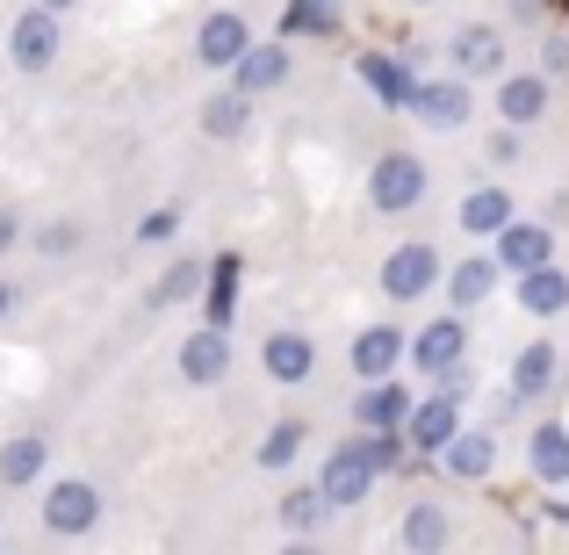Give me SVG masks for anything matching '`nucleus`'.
<instances>
[{"mask_svg":"<svg viewBox=\"0 0 569 555\" xmlns=\"http://www.w3.org/2000/svg\"><path fill=\"white\" fill-rule=\"evenodd\" d=\"M368 484H376V462H368L361 440H353V447H332V462H325V476H318V498L325 505H361Z\"/></svg>","mask_w":569,"mask_h":555,"instance_id":"1","label":"nucleus"},{"mask_svg":"<svg viewBox=\"0 0 569 555\" xmlns=\"http://www.w3.org/2000/svg\"><path fill=\"white\" fill-rule=\"evenodd\" d=\"M8 51H14V66L22 72H43L58 58V14L51 8H29V14H14V29H8Z\"/></svg>","mask_w":569,"mask_h":555,"instance_id":"2","label":"nucleus"},{"mask_svg":"<svg viewBox=\"0 0 569 555\" xmlns=\"http://www.w3.org/2000/svg\"><path fill=\"white\" fill-rule=\"evenodd\" d=\"M368 195H376V209H411L418 195H426V167H418L411 152H389V159H376V174H368Z\"/></svg>","mask_w":569,"mask_h":555,"instance_id":"3","label":"nucleus"},{"mask_svg":"<svg viewBox=\"0 0 569 555\" xmlns=\"http://www.w3.org/2000/svg\"><path fill=\"white\" fill-rule=\"evenodd\" d=\"M432 281H440V252H432V246H397V252H389V267H382V289L397 296V304L426 296Z\"/></svg>","mask_w":569,"mask_h":555,"instance_id":"4","label":"nucleus"},{"mask_svg":"<svg viewBox=\"0 0 569 555\" xmlns=\"http://www.w3.org/2000/svg\"><path fill=\"white\" fill-rule=\"evenodd\" d=\"M411 109H418V123H426V130H461L476 101H469V87H461V80H432V87H411Z\"/></svg>","mask_w":569,"mask_h":555,"instance_id":"5","label":"nucleus"},{"mask_svg":"<svg viewBox=\"0 0 569 555\" xmlns=\"http://www.w3.org/2000/svg\"><path fill=\"white\" fill-rule=\"evenodd\" d=\"M43 519H51V534H87L101 519V490L94 484H58L43 498Z\"/></svg>","mask_w":569,"mask_h":555,"instance_id":"6","label":"nucleus"},{"mask_svg":"<svg viewBox=\"0 0 569 555\" xmlns=\"http://www.w3.org/2000/svg\"><path fill=\"white\" fill-rule=\"evenodd\" d=\"M490 238H498V267H512V275L541 267V260H548V246H556V238H548V224H512V217H505Z\"/></svg>","mask_w":569,"mask_h":555,"instance_id":"7","label":"nucleus"},{"mask_svg":"<svg viewBox=\"0 0 569 555\" xmlns=\"http://www.w3.org/2000/svg\"><path fill=\"white\" fill-rule=\"evenodd\" d=\"M461 347H469V333H461V318H432L426 333H418V347H411V361L426 368V375H447L461 361Z\"/></svg>","mask_w":569,"mask_h":555,"instance_id":"8","label":"nucleus"},{"mask_svg":"<svg viewBox=\"0 0 569 555\" xmlns=\"http://www.w3.org/2000/svg\"><path fill=\"white\" fill-rule=\"evenodd\" d=\"M181 375L188 383H223V375H231V339H223V325H209V333H194L181 347Z\"/></svg>","mask_w":569,"mask_h":555,"instance_id":"9","label":"nucleus"},{"mask_svg":"<svg viewBox=\"0 0 569 555\" xmlns=\"http://www.w3.org/2000/svg\"><path fill=\"white\" fill-rule=\"evenodd\" d=\"M403 426H411L418 455H440V447H447V433L461 426V404H455V397H426L418 412H403Z\"/></svg>","mask_w":569,"mask_h":555,"instance_id":"10","label":"nucleus"},{"mask_svg":"<svg viewBox=\"0 0 569 555\" xmlns=\"http://www.w3.org/2000/svg\"><path fill=\"white\" fill-rule=\"evenodd\" d=\"M403 412H411V397H403L389 375H376V383L361 389V404H353V418H361L368 433H397V426H403Z\"/></svg>","mask_w":569,"mask_h":555,"instance_id":"11","label":"nucleus"},{"mask_svg":"<svg viewBox=\"0 0 569 555\" xmlns=\"http://www.w3.org/2000/svg\"><path fill=\"white\" fill-rule=\"evenodd\" d=\"M231 66H238V95H246V101L289 80V51H281V43H267V51H252V43H246V51H238Z\"/></svg>","mask_w":569,"mask_h":555,"instance_id":"12","label":"nucleus"},{"mask_svg":"<svg viewBox=\"0 0 569 555\" xmlns=\"http://www.w3.org/2000/svg\"><path fill=\"white\" fill-rule=\"evenodd\" d=\"M498 109H505V123H541L548 116V80L541 72H519V80L498 72Z\"/></svg>","mask_w":569,"mask_h":555,"instance_id":"13","label":"nucleus"},{"mask_svg":"<svg viewBox=\"0 0 569 555\" xmlns=\"http://www.w3.org/2000/svg\"><path fill=\"white\" fill-rule=\"evenodd\" d=\"M455 66L469 72V80H476V72H505V37H498L490 22H469V29L455 37Z\"/></svg>","mask_w":569,"mask_h":555,"instance_id":"14","label":"nucleus"},{"mask_svg":"<svg viewBox=\"0 0 569 555\" xmlns=\"http://www.w3.org/2000/svg\"><path fill=\"white\" fill-rule=\"evenodd\" d=\"M397 361H403V333L397 325H376V333H361L353 339V375H397Z\"/></svg>","mask_w":569,"mask_h":555,"instance_id":"15","label":"nucleus"},{"mask_svg":"<svg viewBox=\"0 0 569 555\" xmlns=\"http://www.w3.org/2000/svg\"><path fill=\"white\" fill-rule=\"evenodd\" d=\"M246 22H238V14L231 8H223V14H209V22H202V37H194V51H202V66H231V58L238 51H246Z\"/></svg>","mask_w":569,"mask_h":555,"instance_id":"16","label":"nucleus"},{"mask_svg":"<svg viewBox=\"0 0 569 555\" xmlns=\"http://www.w3.org/2000/svg\"><path fill=\"white\" fill-rule=\"evenodd\" d=\"M519 304H527L533 318H556V310H569V281L541 260V267H527V275H519Z\"/></svg>","mask_w":569,"mask_h":555,"instance_id":"17","label":"nucleus"},{"mask_svg":"<svg viewBox=\"0 0 569 555\" xmlns=\"http://www.w3.org/2000/svg\"><path fill=\"white\" fill-rule=\"evenodd\" d=\"M260 361H267V375H274V383H303L318 354H310V339H303V333H274V339L260 347Z\"/></svg>","mask_w":569,"mask_h":555,"instance_id":"18","label":"nucleus"},{"mask_svg":"<svg viewBox=\"0 0 569 555\" xmlns=\"http://www.w3.org/2000/svg\"><path fill=\"white\" fill-rule=\"evenodd\" d=\"M527 469L541 476V484H569V426H541V433H533Z\"/></svg>","mask_w":569,"mask_h":555,"instance_id":"19","label":"nucleus"},{"mask_svg":"<svg viewBox=\"0 0 569 555\" xmlns=\"http://www.w3.org/2000/svg\"><path fill=\"white\" fill-rule=\"evenodd\" d=\"M440 462H447V469H455V476H469V484H476V476H490V433H447V447H440Z\"/></svg>","mask_w":569,"mask_h":555,"instance_id":"20","label":"nucleus"},{"mask_svg":"<svg viewBox=\"0 0 569 555\" xmlns=\"http://www.w3.org/2000/svg\"><path fill=\"white\" fill-rule=\"evenodd\" d=\"M548 383H556V347H548V339H533V347L512 361V404L519 397H541Z\"/></svg>","mask_w":569,"mask_h":555,"instance_id":"21","label":"nucleus"},{"mask_svg":"<svg viewBox=\"0 0 569 555\" xmlns=\"http://www.w3.org/2000/svg\"><path fill=\"white\" fill-rule=\"evenodd\" d=\"M505 217H512V202H505V188H469V195H461V231L490 238V231H498Z\"/></svg>","mask_w":569,"mask_h":555,"instance_id":"22","label":"nucleus"},{"mask_svg":"<svg viewBox=\"0 0 569 555\" xmlns=\"http://www.w3.org/2000/svg\"><path fill=\"white\" fill-rule=\"evenodd\" d=\"M361 80L376 87L389 109H411V72H403L397 58H361Z\"/></svg>","mask_w":569,"mask_h":555,"instance_id":"23","label":"nucleus"},{"mask_svg":"<svg viewBox=\"0 0 569 555\" xmlns=\"http://www.w3.org/2000/svg\"><path fill=\"white\" fill-rule=\"evenodd\" d=\"M43 455H51V447H43L37 433H22V440H8V447H0V476H8V484H37Z\"/></svg>","mask_w":569,"mask_h":555,"instance_id":"24","label":"nucleus"},{"mask_svg":"<svg viewBox=\"0 0 569 555\" xmlns=\"http://www.w3.org/2000/svg\"><path fill=\"white\" fill-rule=\"evenodd\" d=\"M498 275H505L498 260H461V267H455V281H447V289H455V304H483V296L498 289Z\"/></svg>","mask_w":569,"mask_h":555,"instance_id":"25","label":"nucleus"},{"mask_svg":"<svg viewBox=\"0 0 569 555\" xmlns=\"http://www.w3.org/2000/svg\"><path fill=\"white\" fill-rule=\"evenodd\" d=\"M403 548H447V513L440 505H411V513H403Z\"/></svg>","mask_w":569,"mask_h":555,"instance_id":"26","label":"nucleus"},{"mask_svg":"<svg viewBox=\"0 0 569 555\" xmlns=\"http://www.w3.org/2000/svg\"><path fill=\"white\" fill-rule=\"evenodd\" d=\"M202 130L209 138H238V130H246V95H217L202 109Z\"/></svg>","mask_w":569,"mask_h":555,"instance_id":"27","label":"nucleus"},{"mask_svg":"<svg viewBox=\"0 0 569 555\" xmlns=\"http://www.w3.org/2000/svg\"><path fill=\"white\" fill-rule=\"evenodd\" d=\"M296 447H303V426H296V418H281V426L260 440V462H267V469H289V462H296Z\"/></svg>","mask_w":569,"mask_h":555,"instance_id":"28","label":"nucleus"},{"mask_svg":"<svg viewBox=\"0 0 569 555\" xmlns=\"http://www.w3.org/2000/svg\"><path fill=\"white\" fill-rule=\"evenodd\" d=\"M188 296H202V267H194V260H181L167 281H159V289H152V304H188Z\"/></svg>","mask_w":569,"mask_h":555,"instance_id":"29","label":"nucleus"},{"mask_svg":"<svg viewBox=\"0 0 569 555\" xmlns=\"http://www.w3.org/2000/svg\"><path fill=\"white\" fill-rule=\"evenodd\" d=\"M231 281H238V260H231V252H223V260H217V281H209V318H217V325H231Z\"/></svg>","mask_w":569,"mask_h":555,"instance_id":"30","label":"nucleus"},{"mask_svg":"<svg viewBox=\"0 0 569 555\" xmlns=\"http://www.w3.org/2000/svg\"><path fill=\"white\" fill-rule=\"evenodd\" d=\"M281 519H289L296 534H310V527H318V519H325V498H318V490H296V498L281 505Z\"/></svg>","mask_w":569,"mask_h":555,"instance_id":"31","label":"nucleus"},{"mask_svg":"<svg viewBox=\"0 0 569 555\" xmlns=\"http://www.w3.org/2000/svg\"><path fill=\"white\" fill-rule=\"evenodd\" d=\"M332 0H296V8H289V29H332Z\"/></svg>","mask_w":569,"mask_h":555,"instance_id":"32","label":"nucleus"},{"mask_svg":"<svg viewBox=\"0 0 569 555\" xmlns=\"http://www.w3.org/2000/svg\"><path fill=\"white\" fill-rule=\"evenodd\" d=\"M173 231H181V217H173V209H152V217L138 224V238H144V246H159V238H173Z\"/></svg>","mask_w":569,"mask_h":555,"instance_id":"33","label":"nucleus"},{"mask_svg":"<svg viewBox=\"0 0 569 555\" xmlns=\"http://www.w3.org/2000/svg\"><path fill=\"white\" fill-rule=\"evenodd\" d=\"M556 72H569V43L548 37V43H541V80H556Z\"/></svg>","mask_w":569,"mask_h":555,"instance_id":"34","label":"nucleus"},{"mask_svg":"<svg viewBox=\"0 0 569 555\" xmlns=\"http://www.w3.org/2000/svg\"><path fill=\"white\" fill-rule=\"evenodd\" d=\"M37 246H43V252H72V246H80V231H72V224H58V231L37 238Z\"/></svg>","mask_w":569,"mask_h":555,"instance_id":"35","label":"nucleus"},{"mask_svg":"<svg viewBox=\"0 0 569 555\" xmlns=\"http://www.w3.org/2000/svg\"><path fill=\"white\" fill-rule=\"evenodd\" d=\"M14 246V217H8V209H0V252H8Z\"/></svg>","mask_w":569,"mask_h":555,"instance_id":"36","label":"nucleus"},{"mask_svg":"<svg viewBox=\"0 0 569 555\" xmlns=\"http://www.w3.org/2000/svg\"><path fill=\"white\" fill-rule=\"evenodd\" d=\"M37 8H51V14H58V8H72V0H37Z\"/></svg>","mask_w":569,"mask_h":555,"instance_id":"37","label":"nucleus"},{"mask_svg":"<svg viewBox=\"0 0 569 555\" xmlns=\"http://www.w3.org/2000/svg\"><path fill=\"white\" fill-rule=\"evenodd\" d=\"M0 318H8V281H0Z\"/></svg>","mask_w":569,"mask_h":555,"instance_id":"38","label":"nucleus"},{"mask_svg":"<svg viewBox=\"0 0 569 555\" xmlns=\"http://www.w3.org/2000/svg\"><path fill=\"white\" fill-rule=\"evenodd\" d=\"M562 8H569V0H562Z\"/></svg>","mask_w":569,"mask_h":555,"instance_id":"39","label":"nucleus"}]
</instances>
